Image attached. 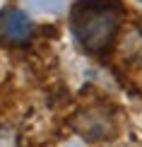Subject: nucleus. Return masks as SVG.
Wrapping results in <instances>:
<instances>
[{
	"label": "nucleus",
	"mask_w": 142,
	"mask_h": 147,
	"mask_svg": "<svg viewBox=\"0 0 142 147\" xmlns=\"http://www.w3.org/2000/svg\"><path fill=\"white\" fill-rule=\"evenodd\" d=\"M34 27L32 20L24 15L22 10H3L0 12V41L7 46H22L32 39Z\"/></svg>",
	"instance_id": "f03ea898"
},
{
	"label": "nucleus",
	"mask_w": 142,
	"mask_h": 147,
	"mask_svg": "<svg viewBox=\"0 0 142 147\" xmlns=\"http://www.w3.org/2000/svg\"><path fill=\"white\" fill-rule=\"evenodd\" d=\"M75 128L82 138L87 140H104L111 135L113 123H111L108 116H104L101 111H84L79 118L75 121Z\"/></svg>",
	"instance_id": "7ed1b4c3"
},
{
	"label": "nucleus",
	"mask_w": 142,
	"mask_h": 147,
	"mask_svg": "<svg viewBox=\"0 0 142 147\" xmlns=\"http://www.w3.org/2000/svg\"><path fill=\"white\" fill-rule=\"evenodd\" d=\"M120 27V5L116 0H79L70 12V29L89 53H106Z\"/></svg>",
	"instance_id": "f257e3e1"
}]
</instances>
